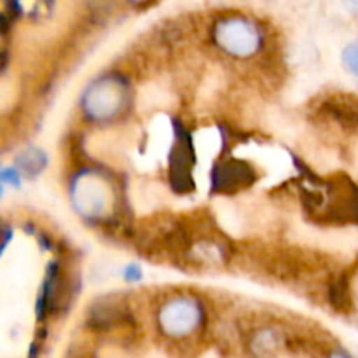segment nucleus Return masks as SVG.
Returning a JSON list of instances; mask_svg holds the SVG:
<instances>
[{
	"instance_id": "f257e3e1",
	"label": "nucleus",
	"mask_w": 358,
	"mask_h": 358,
	"mask_svg": "<svg viewBox=\"0 0 358 358\" xmlns=\"http://www.w3.org/2000/svg\"><path fill=\"white\" fill-rule=\"evenodd\" d=\"M345 62L348 65V69H352V72L358 73V41L353 42L352 45H348L345 52Z\"/></svg>"
},
{
	"instance_id": "f03ea898",
	"label": "nucleus",
	"mask_w": 358,
	"mask_h": 358,
	"mask_svg": "<svg viewBox=\"0 0 358 358\" xmlns=\"http://www.w3.org/2000/svg\"><path fill=\"white\" fill-rule=\"evenodd\" d=\"M334 358H346V357L345 355H336Z\"/></svg>"
}]
</instances>
